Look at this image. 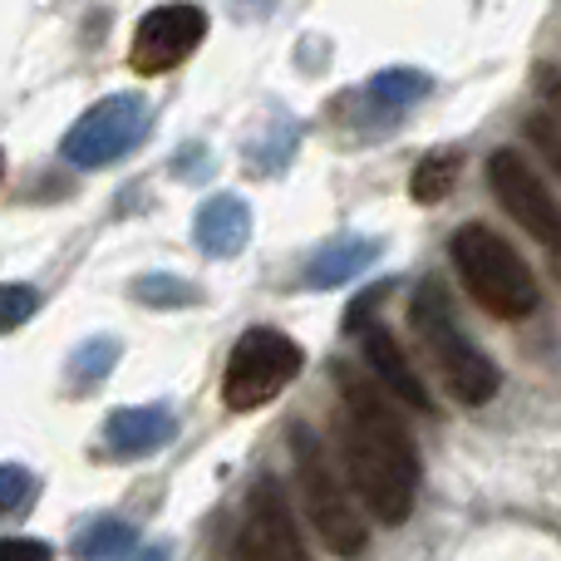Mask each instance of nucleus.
<instances>
[{
    "instance_id": "nucleus-1",
    "label": "nucleus",
    "mask_w": 561,
    "mask_h": 561,
    "mask_svg": "<svg viewBox=\"0 0 561 561\" xmlns=\"http://www.w3.org/2000/svg\"><path fill=\"white\" fill-rule=\"evenodd\" d=\"M340 375V463L350 473L359 507L375 523L399 527L409 523L419 497V448L389 394L355 369Z\"/></svg>"
},
{
    "instance_id": "nucleus-2",
    "label": "nucleus",
    "mask_w": 561,
    "mask_h": 561,
    "mask_svg": "<svg viewBox=\"0 0 561 561\" xmlns=\"http://www.w3.org/2000/svg\"><path fill=\"white\" fill-rule=\"evenodd\" d=\"M409 330H414V340L424 345V355L434 359L438 379L448 385V394H454L458 404H488V399L503 389L497 365L473 345V335L458 325L454 296H448V286L438 276H428L424 286L414 290V300H409Z\"/></svg>"
},
{
    "instance_id": "nucleus-3",
    "label": "nucleus",
    "mask_w": 561,
    "mask_h": 561,
    "mask_svg": "<svg viewBox=\"0 0 561 561\" xmlns=\"http://www.w3.org/2000/svg\"><path fill=\"white\" fill-rule=\"evenodd\" d=\"M448 256H454L468 296H473L488 316L523 320V316H533L537 300H542V286H537L533 266L523 262V252H517L497 227L463 222L454 232V242H448Z\"/></svg>"
},
{
    "instance_id": "nucleus-4",
    "label": "nucleus",
    "mask_w": 561,
    "mask_h": 561,
    "mask_svg": "<svg viewBox=\"0 0 561 561\" xmlns=\"http://www.w3.org/2000/svg\"><path fill=\"white\" fill-rule=\"evenodd\" d=\"M290 458H296V488L306 503L310 527L320 533V542L335 557H365L369 547V523L359 497L345 488V478L335 473L325 444L316 438V428L290 424Z\"/></svg>"
},
{
    "instance_id": "nucleus-5",
    "label": "nucleus",
    "mask_w": 561,
    "mask_h": 561,
    "mask_svg": "<svg viewBox=\"0 0 561 561\" xmlns=\"http://www.w3.org/2000/svg\"><path fill=\"white\" fill-rule=\"evenodd\" d=\"M488 187H493L497 207L547 252V266L561 280V203L552 187H547V178L537 173V163L523 148H493V158H488Z\"/></svg>"
},
{
    "instance_id": "nucleus-6",
    "label": "nucleus",
    "mask_w": 561,
    "mask_h": 561,
    "mask_svg": "<svg viewBox=\"0 0 561 561\" xmlns=\"http://www.w3.org/2000/svg\"><path fill=\"white\" fill-rule=\"evenodd\" d=\"M300 365H306V355H300V345L286 330H272V325L247 330L232 345V359H227V375H222L227 409L252 414V409L272 404L280 389L300 375Z\"/></svg>"
},
{
    "instance_id": "nucleus-7",
    "label": "nucleus",
    "mask_w": 561,
    "mask_h": 561,
    "mask_svg": "<svg viewBox=\"0 0 561 561\" xmlns=\"http://www.w3.org/2000/svg\"><path fill=\"white\" fill-rule=\"evenodd\" d=\"M148 128H153V108H148V99L108 94V99H99L75 128H69L65 144H59V153H65V163H75V168H108V163H118V158L134 153V148L148 138Z\"/></svg>"
},
{
    "instance_id": "nucleus-8",
    "label": "nucleus",
    "mask_w": 561,
    "mask_h": 561,
    "mask_svg": "<svg viewBox=\"0 0 561 561\" xmlns=\"http://www.w3.org/2000/svg\"><path fill=\"white\" fill-rule=\"evenodd\" d=\"M207 35V15L203 5H187V0H173V5H158L138 20L134 45H128V65L138 75H168L178 69Z\"/></svg>"
},
{
    "instance_id": "nucleus-9",
    "label": "nucleus",
    "mask_w": 561,
    "mask_h": 561,
    "mask_svg": "<svg viewBox=\"0 0 561 561\" xmlns=\"http://www.w3.org/2000/svg\"><path fill=\"white\" fill-rule=\"evenodd\" d=\"M237 561H310L300 527L276 478H262L247 497V517L237 533Z\"/></svg>"
},
{
    "instance_id": "nucleus-10",
    "label": "nucleus",
    "mask_w": 561,
    "mask_h": 561,
    "mask_svg": "<svg viewBox=\"0 0 561 561\" xmlns=\"http://www.w3.org/2000/svg\"><path fill=\"white\" fill-rule=\"evenodd\" d=\"M355 330H359V345H365V365H369V375H375V385L385 389L389 399L409 404L414 414H434V394H428L424 375L409 365L404 345H399V340L389 335L385 325H355Z\"/></svg>"
},
{
    "instance_id": "nucleus-11",
    "label": "nucleus",
    "mask_w": 561,
    "mask_h": 561,
    "mask_svg": "<svg viewBox=\"0 0 561 561\" xmlns=\"http://www.w3.org/2000/svg\"><path fill=\"white\" fill-rule=\"evenodd\" d=\"M178 434V419L158 404H138V409H114L104 419V448L114 458H144L158 454L168 438Z\"/></svg>"
},
{
    "instance_id": "nucleus-12",
    "label": "nucleus",
    "mask_w": 561,
    "mask_h": 561,
    "mask_svg": "<svg viewBox=\"0 0 561 561\" xmlns=\"http://www.w3.org/2000/svg\"><path fill=\"white\" fill-rule=\"evenodd\" d=\"M252 237V213H247L242 197L222 193V197H207L197 207V247L207 256H237Z\"/></svg>"
},
{
    "instance_id": "nucleus-13",
    "label": "nucleus",
    "mask_w": 561,
    "mask_h": 561,
    "mask_svg": "<svg viewBox=\"0 0 561 561\" xmlns=\"http://www.w3.org/2000/svg\"><path fill=\"white\" fill-rule=\"evenodd\" d=\"M379 256V242H369V237H345V242H335V247H325V252L310 262V272L306 280L310 286H340V280H350V276H359L369 262Z\"/></svg>"
},
{
    "instance_id": "nucleus-14",
    "label": "nucleus",
    "mask_w": 561,
    "mask_h": 561,
    "mask_svg": "<svg viewBox=\"0 0 561 561\" xmlns=\"http://www.w3.org/2000/svg\"><path fill=\"white\" fill-rule=\"evenodd\" d=\"M458 178H463V153H458V148H434V153L414 168V178H409V197H414L419 207H434L454 193Z\"/></svg>"
},
{
    "instance_id": "nucleus-15",
    "label": "nucleus",
    "mask_w": 561,
    "mask_h": 561,
    "mask_svg": "<svg viewBox=\"0 0 561 561\" xmlns=\"http://www.w3.org/2000/svg\"><path fill=\"white\" fill-rule=\"evenodd\" d=\"M134 542H138V537H134V527H128V523H118V517H99L94 527H84V533H79L75 552L84 561H108V557L128 552Z\"/></svg>"
},
{
    "instance_id": "nucleus-16",
    "label": "nucleus",
    "mask_w": 561,
    "mask_h": 561,
    "mask_svg": "<svg viewBox=\"0 0 561 561\" xmlns=\"http://www.w3.org/2000/svg\"><path fill=\"white\" fill-rule=\"evenodd\" d=\"M118 365V345L114 340H89V345H79L75 350V359H69V379H75L79 389H89V385H99V379L108 375V369Z\"/></svg>"
},
{
    "instance_id": "nucleus-17",
    "label": "nucleus",
    "mask_w": 561,
    "mask_h": 561,
    "mask_svg": "<svg viewBox=\"0 0 561 561\" xmlns=\"http://www.w3.org/2000/svg\"><path fill=\"white\" fill-rule=\"evenodd\" d=\"M134 296L144 300V306L173 310V306H193L197 286H187V280H178V276H144V280H134Z\"/></svg>"
},
{
    "instance_id": "nucleus-18",
    "label": "nucleus",
    "mask_w": 561,
    "mask_h": 561,
    "mask_svg": "<svg viewBox=\"0 0 561 561\" xmlns=\"http://www.w3.org/2000/svg\"><path fill=\"white\" fill-rule=\"evenodd\" d=\"M369 94L375 99H385V104H409V99H419V94H428V79L419 75V69H385V75L369 84Z\"/></svg>"
},
{
    "instance_id": "nucleus-19",
    "label": "nucleus",
    "mask_w": 561,
    "mask_h": 561,
    "mask_svg": "<svg viewBox=\"0 0 561 561\" xmlns=\"http://www.w3.org/2000/svg\"><path fill=\"white\" fill-rule=\"evenodd\" d=\"M35 310H39V290L20 286V280H5V286H0V335H10L15 325H25Z\"/></svg>"
},
{
    "instance_id": "nucleus-20",
    "label": "nucleus",
    "mask_w": 561,
    "mask_h": 561,
    "mask_svg": "<svg viewBox=\"0 0 561 561\" xmlns=\"http://www.w3.org/2000/svg\"><path fill=\"white\" fill-rule=\"evenodd\" d=\"M30 493H35V478H30L25 468H20V463H5V468H0V517L15 513V507H25Z\"/></svg>"
},
{
    "instance_id": "nucleus-21",
    "label": "nucleus",
    "mask_w": 561,
    "mask_h": 561,
    "mask_svg": "<svg viewBox=\"0 0 561 561\" xmlns=\"http://www.w3.org/2000/svg\"><path fill=\"white\" fill-rule=\"evenodd\" d=\"M527 138H533V144L542 148V158L557 168V178H561V118H557V114H537V118H527Z\"/></svg>"
},
{
    "instance_id": "nucleus-22",
    "label": "nucleus",
    "mask_w": 561,
    "mask_h": 561,
    "mask_svg": "<svg viewBox=\"0 0 561 561\" xmlns=\"http://www.w3.org/2000/svg\"><path fill=\"white\" fill-rule=\"evenodd\" d=\"M0 561H49V547L35 537H0Z\"/></svg>"
},
{
    "instance_id": "nucleus-23",
    "label": "nucleus",
    "mask_w": 561,
    "mask_h": 561,
    "mask_svg": "<svg viewBox=\"0 0 561 561\" xmlns=\"http://www.w3.org/2000/svg\"><path fill=\"white\" fill-rule=\"evenodd\" d=\"M537 89H542V99L552 104V114L561 118V65H542V69H537Z\"/></svg>"
},
{
    "instance_id": "nucleus-24",
    "label": "nucleus",
    "mask_w": 561,
    "mask_h": 561,
    "mask_svg": "<svg viewBox=\"0 0 561 561\" xmlns=\"http://www.w3.org/2000/svg\"><path fill=\"white\" fill-rule=\"evenodd\" d=\"M134 561H168V552H163V547H148V552H138Z\"/></svg>"
},
{
    "instance_id": "nucleus-25",
    "label": "nucleus",
    "mask_w": 561,
    "mask_h": 561,
    "mask_svg": "<svg viewBox=\"0 0 561 561\" xmlns=\"http://www.w3.org/2000/svg\"><path fill=\"white\" fill-rule=\"evenodd\" d=\"M0 173H5V158H0Z\"/></svg>"
}]
</instances>
